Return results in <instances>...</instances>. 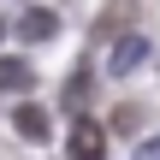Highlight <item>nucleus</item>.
<instances>
[{"instance_id":"2","label":"nucleus","mask_w":160,"mask_h":160,"mask_svg":"<svg viewBox=\"0 0 160 160\" xmlns=\"http://www.w3.org/2000/svg\"><path fill=\"white\" fill-rule=\"evenodd\" d=\"M142 59H148V36H119V42H113V59H107V71H113V77H131Z\"/></svg>"},{"instance_id":"9","label":"nucleus","mask_w":160,"mask_h":160,"mask_svg":"<svg viewBox=\"0 0 160 160\" xmlns=\"http://www.w3.org/2000/svg\"><path fill=\"white\" fill-rule=\"evenodd\" d=\"M0 36H6V24H0Z\"/></svg>"},{"instance_id":"4","label":"nucleus","mask_w":160,"mask_h":160,"mask_svg":"<svg viewBox=\"0 0 160 160\" xmlns=\"http://www.w3.org/2000/svg\"><path fill=\"white\" fill-rule=\"evenodd\" d=\"M12 125H18V137H30V142H48V131H53V119H48L36 101H24V107L12 113Z\"/></svg>"},{"instance_id":"5","label":"nucleus","mask_w":160,"mask_h":160,"mask_svg":"<svg viewBox=\"0 0 160 160\" xmlns=\"http://www.w3.org/2000/svg\"><path fill=\"white\" fill-rule=\"evenodd\" d=\"M0 89H12V95H24V89H36V71H30V59H0Z\"/></svg>"},{"instance_id":"3","label":"nucleus","mask_w":160,"mask_h":160,"mask_svg":"<svg viewBox=\"0 0 160 160\" xmlns=\"http://www.w3.org/2000/svg\"><path fill=\"white\" fill-rule=\"evenodd\" d=\"M48 36H59V18H53V12H42V6H36V12H24V18H18V42H30V48H36V42H48Z\"/></svg>"},{"instance_id":"1","label":"nucleus","mask_w":160,"mask_h":160,"mask_svg":"<svg viewBox=\"0 0 160 160\" xmlns=\"http://www.w3.org/2000/svg\"><path fill=\"white\" fill-rule=\"evenodd\" d=\"M65 154H71V160H107V131H101L95 119H77V125H71Z\"/></svg>"},{"instance_id":"7","label":"nucleus","mask_w":160,"mask_h":160,"mask_svg":"<svg viewBox=\"0 0 160 160\" xmlns=\"http://www.w3.org/2000/svg\"><path fill=\"white\" fill-rule=\"evenodd\" d=\"M137 119H142L137 107H119V113H113V131H137Z\"/></svg>"},{"instance_id":"8","label":"nucleus","mask_w":160,"mask_h":160,"mask_svg":"<svg viewBox=\"0 0 160 160\" xmlns=\"http://www.w3.org/2000/svg\"><path fill=\"white\" fill-rule=\"evenodd\" d=\"M137 160H160V137H148V142H137Z\"/></svg>"},{"instance_id":"6","label":"nucleus","mask_w":160,"mask_h":160,"mask_svg":"<svg viewBox=\"0 0 160 160\" xmlns=\"http://www.w3.org/2000/svg\"><path fill=\"white\" fill-rule=\"evenodd\" d=\"M83 95H89V71H71V83H65V107L83 113Z\"/></svg>"}]
</instances>
